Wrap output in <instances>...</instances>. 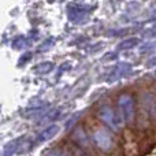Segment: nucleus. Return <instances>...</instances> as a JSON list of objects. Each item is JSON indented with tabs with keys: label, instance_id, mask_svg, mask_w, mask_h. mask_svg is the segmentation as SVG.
Wrapping results in <instances>:
<instances>
[{
	"label": "nucleus",
	"instance_id": "1",
	"mask_svg": "<svg viewBox=\"0 0 156 156\" xmlns=\"http://www.w3.org/2000/svg\"><path fill=\"white\" fill-rule=\"evenodd\" d=\"M94 145L99 151L104 152V154H110L114 148H115V140H114L112 133L108 129H97L94 130L93 136H92Z\"/></svg>",
	"mask_w": 156,
	"mask_h": 156
},
{
	"label": "nucleus",
	"instance_id": "2",
	"mask_svg": "<svg viewBox=\"0 0 156 156\" xmlns=\"http://www.w3.org/2000/svg\"><path fill=\"white\" fill-rule=\"evenodd\" d=\"M119 104V116L122 122L126 125H130L134 121L136 116V108H134V100L130 94H122L118 100Z\"/></svg>",
	"mask_w": 156,
	"mask_h": 156
},
{
	"label": "nucleus",
	"instance_id": "3",
	"mask_svg": "<svg viewBox=\"0 0 156 156\" xmlns=\"http://www.w3.org/2000/svg\"><path fill=\"white\" fill-rule=\"evenodd\" d=\"M99 118H100V121H101L103 123H104L105 126L114 133L119 132L122 123H123L122 119H121V116H116L115 111H114L110 105H103V107L100 108L99 110Z\"/></svg>",
	"mask_w": 156,
	"mask_h": 156
},
{
	"label": "nucleus",
	"instance_id": "4",
	"mask_svg": "<svg viewBox=\"0 0 156 156\" xmlns=\"http://www.w3.org/2000/svg\"><path fill=\"white\" fill-rule=\"evenodd\" d=\"M58 133H59V126L58 125H49L48 127H45L44 130H41L38 133L37 137H36V141L37 143H45V141L52 140Z\"/></svg>",
	"mask_w": 156,
	"mask_h": 156
},
{
	"label": "nucleus",
	"instance_id": "5",
	"mask_svg": "<svg viewBox=\"0 0 156 156\" xmlns=\"http://www.w3.org/2000/svg\"><path fill=\"white\" fill-rule=\"evenodd\" d=\"M71 138L76 141L77 145H80L81 148H88L89 147V138H88V134L85 133L83 127L78 126L74 129L73 134H71Z\"/></svg>",
	"mask_w": 156,
	"mask_h": 156
},
{
	"label": "nucleus",
	"instance_id": "6",
	"mask_svg": "<svg viewBox=\"0 0 156 156\" xmlns=\"http://www.w3.org/2000/svg\"><path fill=\"white\" fill-rule=\"evenodd\" d=\"M127 69H129V66H127V65H125V63H122V65H119L118 67H116L115 70H114V73H112L114 76L108 78V81H115V80H118L119 77H122V76H123V73L127 70Z\"/></svg>",
	"mask_w": 156,
	"mask_h": 156
},
{
	"label": "nucleus",
	"instance_id": "7",
	"mask_svg": "<svg viewBox=\"0 0 156 156\" xmlns=\"http://www.w3.org/2000/svg\"><path fill=\"white\" fill-rule=\"evenodd\" d=\"M138 44V38L133 37V38H127V40L122 41L121 44L118 45L119 49H127V48H133V47H136Z\"/></svg>",
	"mask_w": 156,
	"mask_h": 156
},
{
	"label": "nucleus",
	"instance_id": "8",
	"mask_svg": "<svg viewBox=\"0 0 156 156\" xmlns=\"http://www.w3.org/2000/svg\"><path fill=\"white\" fill-rule=\"evenodd\" d=\"M52 67H54V66H52V63H49V62L40 63V65L34 69V71L38 74H44V73H48L49 70H52Z\"/></svg>",
	"mask_w": 156,
	"mask_h": 156
},
{
	"label": "nucleus",
	"instance_id": "9",
	"mask_svg": "<svg viewBox=\"0 0 156 156\" xmlns=\"http://www.w3.org/2000/svg\"><path fill=\"white\" fill-rule=\"evenodd\" d=\"M47 156H71V155L69 154L67 151H65V149L54 148V149H51V151L47 154Z\"/></svg>",
	"mask_w": 156,
	"mask_h": 156
},
{
	"label": "nucleus",
	"instance_id": "10",
	"mask_svg": "<svg viewBox=\"0 0 156 156\" xmlns=\"http://www.w3.org/2000/svg\"><path fill=\"white\" fill-rule=\"evenodd\" d=\"M58 114H59V111H58V110H52V111H49V112L45 116H43V119H41L40 122H41V123H44V122H47V121H51V119L56 118Z\"/></svg>",
	"mask_w": 156,
	"mask_h": 156
}]
</instances>
